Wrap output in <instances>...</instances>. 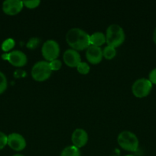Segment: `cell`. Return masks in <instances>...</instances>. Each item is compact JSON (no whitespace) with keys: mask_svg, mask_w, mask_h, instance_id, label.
I'll use <instances>...</instances> for the list:
<instances>
[{"mask_svg":"<svg viewBox=\"0 0 156 156\" xmlns=\"http://www.w3.org/2000/svg\"><path fill=\"white\" fill-rule=\"evenodd\" d=\"M148 80L151 82V84L156 85V68L151 70L148 76Z\"/></svg>","mask_w":156,"mask_h":156,"instance_id":"cell-23","label":"cell"},{"mask_svg":"<svg viewBox=\"0 0 156 156\" xmlns=\"http://www.w3.org/2000/svg\"><path fill=\"white\" fill-rule=\"evenodd\" d=\"M13 156H24V155H21V154H15V155H14Z\"/></svg>","mask_w":156,"mask_h":156,"instance_id":"cell-26","label":"cell"},{"mask_svg":"<svg viewBox=\"0 0 156 156\" xmlns=\"http://www.w3.org/2000/svg\"><path fill=\"white\" fill-rule=\"evenodd\" d=\"M90 45L96 46V47H100L101 45L106 42V35L102 32H95L90 37Z\"/></svg>","mask_w":156,"mask_h":156,"instance_id":"cell-13","label":"cell"},{"mask_svg":"<svg viewBox=\"0 0 156 156\" xmlns=\"http://www.w3.org/2000/svg\"><path fill=\"white\" fill-rule=\"evenodd\" d=\"M152 89V84L148 79L142 78L137 79L132 86V91L136 98H142L149 94Z\"/></svg>","mask_w":156,"mask_h":156,"instance_id":"cell-5","label":"cell"},{"mask_svg":"<svg viewBox=\"0 0 156 156\" xmlns=\"http://www.w3.org/2000/svg\"><path fill=\"white\" fill-rule=\"evenodd\" d=\"M125 38V34L123 28L119 24H111L106 29V40L108 46L116 48L123 44Z\"/></svg>","mask_w":156,"mask_h":156,"instance_id":"cell-2","label":"cell"},{"mask_svg":"<svg viewBox=\"0 0 156 156\" xmlns=\"http://www.w3.org/2000/svg\"><path fill=\"white\" fill-rule=\"evenodd\" d=\"M116 50L115 47L107 46L102 50V56L106 59H112L116 56Z\"/></svg>","mask_w":156,"mask_h":156,"instance_id":"cell-15","label":"cell"},{"mask_svg":"<svg viewBox=\"0 0 156 156\" xmlns=\"http://www.w3.org/2000/svg\"><path fill=\"white\" fill-rule=\"evenodd\" d=\"M2 58L4 60L9 61V63L15 67H22L27 63V56L23 52L20 50H13L9 53L2 55Z\"/></svg>","mask_w":156,"mask_h":156,"instance_id":"cell-7","label":"cell"},{"mask_svg":"<svg viewBox=\"0 0 156 156\" xmlns=\"http://www.w3.org/2000/svg\"><path fill=\"white\" fill-rule=\"evenodd\" d=\"M90 35L80 28L74 27L67 31L66 41L67 44L75 50H83L90 46Z\"/></svg>","mask_w":156,"mask_h":156,"instance_id":"cell-1","label":"cell"},{"mask_svg":"<svg viewBox=\"0 0 156 156\" xmlns=\"http://www.w3.org/2000/svg\"><path fill=\"white\" fill-rule=\"evenodd\" d=\"M8 87V82L6 76L2 72L0 71V94L5 92Z\"/></svg>","mask_w":156,"mask_h":156,"instance_id":"cell-18","label":"cell"},{"mask_svg":"<svg viewBox=\"0 0 156 156\" xmlns=\"http://www.w3.org/2000/svg\"><path fill=\"white\" fill-rule=\"evenodd\" d=\"M6 145H8V136L0 131V150L4 149Z\"/></svg>","mask_w":156,"mask_h":156,"instance_id":"cell-21","label":"cell"},{"mask_svg":"<svg viewBox=\"0 0 156 156\" xmlns=\"http://www.w3.org/2000/svg\"><path fill=\"white\" fill-rule=\"evenodd\" d=\"M15 42L13 39H12V38H8L6 41H3V43L2 44V50L5 52L9 51V50H11L15 47Z\"/></svg>","mask_w":156,"mask_h":156,"instance_id":"cell-16","label":"cell"},{"mask_svg":"<svg viewBox=\"0 0 156 156\" xmlns=\"http://www.w3.org/2000/svg\"><path fill=\"white\" fill-rule=\"evenodd\" d=\"M26 75V73L24 71H23V70H17V71L15 72V74H14V76H15V78H21V77H24V76H25Z\"/></svg>","mask_w":156,"mask_h":156,"instance_id":"cell-24","label":"cell"},{"mask_svg":"<svg viewBox=\"0 0 156 156\" xmlns=\"http://www.w3.org/2000/svg\"><path fill=\"white\" fill-rule=\"evenodd\" d=\"M23 5L28 9H35L37 8L41 2L39 0H28V1H22Z\"/></svg>","mask_w":156,"mask_h":156,"instance_id":"cell-20","label":"cell"},{"mask_svg":"<svg viewBox=\"0 0 156 156\" xmlns=\"http://www.w3.org/2000/svg\"><path fill=\"white\" fill-rule=\"evenodd\" d=\"M49 63H50V66L52 71H58V70H59L61 68V66H62V63H61V62L59 59L52 60L49 62Z\"/></svg>","mask_w":156,"mask_h":156,"instance_id":"cell-22","label":"cell"},{"mask_svg":"<svg viewBox=\"0 0 156 156\" xmlns=\"http://www.w3.org/2000/svg\"><path fill=\"white\" fill-rule=\"evenodd\" d=\"M22 1L20 0H6L2 3V11L8 15H15L23 9Z\"/></svg>","mask_w":156,"mask_h":156,"instance_id":"cell-9","label":"cell"},{"mask_svg":"<svg viewBox=\"0 0 156 156\" xmlns=\"http://www.w3.org/2000/svg\"><path fill=\"white\" fill-rule=\"evenodd\" d=\"M43 56L47 61H52L57 59L60 54V46L57 41L54 40H48L44 43L41 48Z\"/></svg>","mask_w":156,"mask_h":156,"instance_id":"cell-6","label":"cell"},{"mask_svg":"<svg viewBox=\"0 0 156 156\" xmlns=\"http://www.w3.org/2000/svg\"><path fill=\"white\" fill-rule=\"evenodd\" d=\"M39 43L40 41L38 37H32L28 41L26 47H27V48L30 49V50H34V49L38 47Z\"/></svg>","mask_w":156,"mask_h":156,"instance_id":"cell-19","label":"cell"},{"mask_svg":"<svg viewBox=\"0 0 156 156\" xmlns=\"http://www.w3.org/2000/svg\"><path fill=\"white\" fill-rule=\"evenodd\" d=\"M102 50L99 47L90 45L86 52L87 59L92 64H98L102 61Z\"/></svg>","mask_w":156,"mask_h":156,"instance_id":"cell-12","label":"cell"},{"mask_svg":"<svg viewBox=\"0 0 156 156\" xmlns=\"http://www.w3.org/2000/svg\"><path fill=\"white\" fill-rule=\"evenodd\" d=\"M118 143L121 148L128 152H136L139 148V139L130 131H122L119 134Z\"/></svg>","mask_w":156,"mask_h":156,"instance_id":"cell-3","label":"cell"},{"mask_svg":"<svg viewBox=\"0 0 156 156\" xmlns=\"http://www.w3.org/2000/svg\"><path fill=\"white\" fill-rule=\"evenodd\" d=\"M8 146L16 152L22 151L26 147L25 139L21 134L12 133L8 136Z\"/></svg>","mask_w":156,"mask_h":156,"instance_id":"cell-8","label":"cell"},{"mask_svg":"<svg viewBox=\"0 0 156 156\" xmlns=\"http://www.w3.org/2000/svg\"><path fill=\"white\" fill-rule=\"evenodd\" d=\"M51 73L50 63L47 61H38L32 69V78L38 82H44L48 79Z\"/></svg>","mask_w":156,"mask_h":156,"instance_id":"cell-4","label":"cell"},{"mask_svg":"<svg viewBox=\"0 0 156 156\" xmlns=\"http://www.w3.org/2000/svg\"><path fill=\"white\" fill-rule=\"evenodd\" d=\"M64 62L69 67H76L81 62V57L79 53L73 49H68L66 50L63 56Z\"/></svg>","mask_w":156,"mask_h":156,"instance_id":"cell-11","label":"cell"},{"mask_svg":"<svg viewBox=\"0 0 156 156\" xmlns=\"http://www.w3.org/2000/svg\"><path fill=\"white\" fill-rule=\"evenodd\" d=\"M71 140L73 146L80 149L84 147L88 141V134L84 129L78 128L73 132L71 136Z\"/></svg>","mask_w":156,"mask_h":156,"instance_id":"cell-10","label":"cell"},{"mask_svg":"<svg viewBox=\"0 0 156 156\" xmlns=\"http://www.w3.org/2000/svg\"><path fill=\"white\" fill-rule=\"evenodd\" d=\"M153 41L156 44V27L154 30V33H153Z\"/></svg>","mask_w":156,"mask_h":156,"instance_id":"cell-25","label":"cell"},{"mask_svg":"<svg viewBox=\"0 0 156 156\" xmlns=\"http://www.w3.org/2000/svg\"><path fill=\"white\" fill-rule=\"evenodd\" d=\"M76 69H77L78 73H80V74L87 75L88 74L89 72H90V67L87 62H80L78 64L77 66H76Z\"/></svg>","mask_w":156,"mask_h":156,"instance_id":"cell-17","label":"cell"},{"mask_svg":"<svg viewBox=\"0 0 156 156\" xmlns=\"http://www.w3.org/2000/svg\"><path fill=\"white\" fill-rule=\"evenodd\" d=\"M125 156H133V155H125Z\"/></svg>","mask_w":156,"mask_h":156,"instance_id":"cell-27","label":"cell"},{"mask_svg":"<svg viewBox=\"0 0 156 156\" xmlns=\"http://www.w3.org/2000/svg\"><path fill=\"white\" fill-rule=\"evenodd\" d=\"M61 156H81V154L80 149L76 146H69L63 149Z\"/></svg>","mask_w":156,"mask_h":156,"instance_id":"cell-14","label":"cell"}]
</instances>
